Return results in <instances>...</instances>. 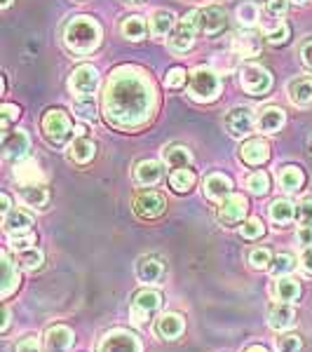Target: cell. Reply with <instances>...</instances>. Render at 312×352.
<instances>
[{"label":"cell","mask_w":312,"mask_h":352,"mask_svg":"<svg viewBox=\"0 0 312 352\" xmlns=\"http://www.w3.org/2000/svg\"><path fill=\"white\" fill-rule=\"evenodd\" d=\"M31 226H33V217L28 212H24V209H12V212L3 217V230L8 232L10 237L26 235V232H31Z\"/></svg>","instance_id":"obj_17"},{"label":"cell","mask_w":312,"mask_h":352,"mask_svg":"<svg viewBox=\"0 0 312 352\" xmlns=\"http://www.w3.org/2000/svg\"><path fill=\"white\" fill-rule=\"evenodd\" d=\"M162 305V296L153 289H141V292L134 294L132 308H129V315H132L134 324H146L153 315H157Z\"/></svg>","instance_id":"obj_7"},{"label":"cell","mask_w":312,"mask_h":352,"mask_svg":"<svg viewBox=\"0 0 312 352\" xmlns=\"http://www.w3.org/2000/svg\"><path fill=\"white\" fill-rule=\"evenodd\" d=\"M232 47H235V52L242 56H256L260 52V38L256 33L245 31V33H240V36H235Z\"/></svg>","instance_id":"obj_32"},{"label":"cell","mask_w":312,"mask_h":352,"mask_svg":"<svg viewBox=\"0 0 312 352\" xmlns=\"http://www.w3.org/2000/svg\"><path fill=\"white\" fill-rule=\"evenodd\" d=\"M19 254V263L24 265L26 270H38L43 268V252L38 247H28V249H21Z\"/></svg>","instance_id":"obj_41"},{"label":"cell","mask_w":312,"mask_h":352,"mask_svg":"<svg viewBox=\"0 0 312 352\" xmlns=\"http://www.w3.org/2000/svg\"><path fill=\"white\" fill-rule=\"evenodd\" d=\"M64 43L76 54H92L101 45V26L92 16H73L64 28Z\"/></svg>","instance_id":"obj_2"},{"label":"cell","mask_w":312,"mask_h":352,"mask_svg":"<svg viewBox=\"0 0 312 352\" xmlns=\"http://www.w3.org/2000/svg\"><path fill=\"white\" fill-rule=\"evenodd\" d=\"M174 26H177V16L169 12V10H157V12L151 16V36L157 38V41L167 38L169 33L174 31Z\"/></svg>","instance_id":"obj_26"},{"label":"cell","mask_w":312,"mask_h":352,"mask_svg":"<svg viewBox=\"0 0 312 352\" xmlns=\"http://www.w3.org/2000/svg\"><path fill=\"white\" fill-rule=\"evenodd\" d=\"M19 197L24 200V204L33 209H41L47 204L49 200V190L45 188L43 184H31V186H21L19 188Z\"/></svg>","instance_id":"obj_29"},{"label":"cell","mask_w":312,"mask_h":352,"mask_svg":"<svg viewBox=\"0 0 312 352\" xmlns=\"http://www.w3.org/2000/svg\"><path fill=\"white\" fill-rule=\"evenodd\" d=\"M188 82V71L186 68H172V71L167 73V78H164V85H167L169 89H177V87H183V85Z\"/></svg>","instance_id":"obj_47"},{"label":"cell","mask_w":312,"mask_h":352,"mask_svg":"<svg viewBox=\"0 0 312 352\" xmlns=\"http://www.w3.org/2000/svg\"><path fill=\"white\" fill-rule=\"evenodd\" d=\"M296 221L300 226H312V200H303L296 207Z\"/></svg>","instance_id":"obj_48"},{"label":"cell","mask_w":312,"mask_h":352,"mask_svg":"<svg viewBox=\"0 0 312 352\" xmlns=\"http://www.w3.org/2000/svg\"><path fill=\"white\" fill-rule=\"evenodd\" d=\"M162 162L167 164L169 169H181V167H190L192 164V155L186 146H167L162 151Z\"/></svg>","instance_id":"obj_28"},{"label":"cell","mask_w":312,"mask_h":352,"mask_svg":"<svg viewBox=\"0 0 312 352\" xmlns=\"http://www.w3.org/2000/svg\"><path fill=\"white\" fill-rule=\"evenodd\" d=\"M94 153H96V146H94V141L89 139V136H76V139H73V144L68 146L66 157L71 162H76V164H87L94 157Z\"/></svg>","instance_id":"obj_20"},{"label":"cell","mask_w":312,"mask_h":352,"mask_svg":"<svg viewBox=\"0 0 312 352\" xmlns=\"http://www.w3.org/2000/svg\"><path fill=\"white\" fill-rule=\"evenodd\" d=\"M232 192V181L225 174H209L204 179V195L214 202H221L223 197H228Z\"/></svg>","instance_id":"obj_19"},{"label":"cell","mask_w":312,"mask_h":352,"mask_svg":"<svg viewBox=\"0 0 312 352\" xmlns=\"http://www.w3.org/2000/svg\"><path fill=\"white\" fill-rule=\"evenodd\" d=\"M296 240L300 247L310 249L312 247V226H300L298 232H296Z\"/></svg>","instance_id":"obj_51"},{"label":"cell","mask_w":312,"mask_h":352,"mask_svg":"<svg viewBox=\"0 0 312 352\" xmlns=\"http://www.w3.org/2000/svg\"><path fill=\"white\" fill-rule=\"evenodd\" d=\"M129 3H139V0H129Z\"/></svg>","instance_id":"obj_61"},{"label":"cell","mask_w":312,"mask_h":352,"mask_svg":"<svg viewBox=\"0 0 312 352\" xmlns=\"http://www.w3.org/2000/svg\"><path fill=\"white\" fill-rule=\"evenodd\" d=\"M254 127H256L254 113L245 109V106H237V109H232L228 116H225V129H228V134L235 136V139H245V136L254 132Z\"/></svg>","instance_id":"obj_12"},{"label":"cell","mask_w":312,"mask_h":352,"mask_svg":"<svg viewBox=\"0 0 312 352\" xmlns=\"http://www.w3.org/2000/svg\"><path fill=\"white\" fill-rule=\"evenodd\" d=\"M164 195L157 190H144L134 197V214L139 219H157L164 214Z\"/></svg>","instance_id":"obj_11"},{"label":"cell","mask_w":312,"mask_h":352,"mask_svg":"<svg viewBox=\"0 0 312 352\" xmlns=\"http://www.w3.org/2000/svg\"><path fill=\"white\" fill-rule=\"evenodd\" d=\"M10 5H12V0H3V3H0V8H10Z\"/></svg>","instance_id":"obj_59"},{"label":"cell","mask_w":312,"mask_h":352,"mask_svg":"<svg viewBox=\"0 0 312 352\" xmlns=\"http://www.w3.org/2000/svg\"><path fill=\"white\" fill-rule=\"evenodd\" d=\"M228 24V16H225V10L216 8V5H209V8H202L197 10V26L204 36L214 38L219 36L221 31Z\"/></svg>","instance_id":"obj_14"},{"label":"cell","mask_w":312,"mask_h":352,"mask_svg":"<svg viewBox=\"0 0 312 352\" xmlns=\"http://www.w3.org/2000/svg\"><path fill=\"white\" fill-rule=\"evenodd\" d=\"M14 179L21 186H31V184H43V169L41 162L33 160V157H24V160L16 162L14 167Z\"/></svg>","instance_id":"obj_21"},{"label":"cell","mask_w":312,"mask_h":352,"mask_svg":"<svg viewBox=\"0 0 312 352\" xmlns=\"http://www.w3.org/2000/svg\"><path fill=\"white\" fill-rule=\"evenodd\" d=\"M265 12L270 16H285L289 12V0H268L265 3Z\"/></svg>","instance_id":"obj_50"},{"label":"cell","mask_w":312,"mask_h":352,"mask_svg":"<svg viewBox=\"0 0 312 352\" xmlns=\"http://www.w3.org/2000/svg\"><path fill=\"white\" fill-rule=\"evenodd\" d=\"M8 324H10V310L8 308H3V324H0V329H8Z\"/></svg>","instance_id":"obj_56"},{"label":"cell","mask_w":312,"mask_h":352,"mask_svg":"<svg viewBox=\"0 0 312 352\" xmlns=\"http://www.w3.org/2000/svg\"><path fill=\"white\" fill-rule=\"evenodd\" d=\"M188 94L190 99L207 104V101L219 99L221 94V78L214 68L197 66L188 73Z\"/></svg>","instance_id":"obj_3"},{"label":"cell","mask_w":312,"mask_h":352,"mask_svg":"<svg viewBox=\"0 0 312 352\" xmlns=\"http://www.w3.org/2000/svg\"><path fill=\"white\" fill-rule=\"evenodd\" d=\"M289 36H291V28H289V24H285V21H280L277 28H272V31L265 33V38H268L270 45H285V43H289Z\"/></svg>","instance_id":"obj_46"},{"label":"cell","mask_w":312,"mask_h":352,"mask_svg":"<svg viewBox=\"0 0 312 352\" xmlns=\"http://www.w3.org/2000/svg\"><path fill=\"white\" fill-rule=\"evenodd\" d=\"M16 352H43V348H41V343H38V338L28 336L21 340V343H16Z\"/></svg>","instance_id":"obj_52"},{"label":"cell","mask_w":312,"mask_h":352,"mask_svg":"<svg viewBox=\"0 0 312 352\" xmlns=\"http://www.w3.org/2000/svg\"><path fill=\"white\" fill-rule=\"evenodd\" d=\"M28 148H31V139L24 129H8L3 132V155L8 160H24Z\"/></svg>","instance_id":"obj_13"},{"label":"cell","mask_w":312,"mask_h":352,"mask_svg":"<svg viewBox=\"0 0 312 352\" xmlns=\"http://www.w3.org/2000/svg\"><path fill=\"white\" fill-rule=\"evenodd\" d=\"M96 352H141V340L127 329H113L104 336Z\"/></svg>","instance_id":"obj_9"},{"label":"cell","mask_w":312,"mask_h":352,"mask_svg":"<svg viewBox=\"0 0 312 352\" xmlns=\"http://www.w3.org/2000/svg\"><path fill=\"white\" fill-rule=\"evenodd\" d=\"M73 345V331L64 324H54L45 331V352H68Z\"/></svg>","instance_id":"obj_15"},{"label":"cell","mask_w":312,"mask_h":352,"mask_svg":"<svg viewBox=\"0 0 312 352\" xmlns=\"http://www.w3.org/2000/svg\"><path fill=\"white\" fill-rule=\"evenodd\" d=\"M164 265L157 256H144L136 263V275L144 285H157L162 280Z\"/></svg>","instance_id":"obj_22"},{"label":"cell","mask_w":312,"mask_h":352,"mask_svg":"<svg viewBox=\"0 0 312 352\" xmlns=\"http://www.w3.org/2000/svg\"><path fill=\"white\" fill-rule=\"evenodd\" d=\"M296 219V207L289 200H275L270 204V221L277 226H287Z\"/></svg>","instance_id":"obj_34"},{"label":"cell","mask_w":312,"mask_h":352,"mask_svg":"<svg viewBox=\"0 0 312 352\" xmlns=\"http://www.w3.org/2000/svg\"><path fill=\"white\" fill-rule=\"evenodd\" d=\"M293 3H298V5H305V3H310V0H293Z\"/></svg>","instance_id":"obj_60"},{"label":"cell","mask_w":312,"mask_h":352,"mask_svg":"<svg viewBox=\"0 0 312 352\" xmlns=\"http://www.w3.org/2000/svg\"><path fill=\"white\" fill-rule=\"evenodd\" d=\"M0 204H3V207H0V212H3V217H5V214L12 212V204H10V195H8V192H3V195H0Z\"/></svg>","instance_id":"obj_55"},{"label":"cell","mask_w":312,"mask_h":352,"mask_svg":"<svg viewBox=\"0 0 312 352\" xmlns=\"http://www.w3.org/2000/svg\"><path fill=\"white\" fill-rule=\"evenodd\" d=\"M0 261H3V280H0V296L8 298L10 294L19 287V270L14 268L12 258H10L8 252L0 254Z\"/></svg>","instance_id":"obj_25"},{"label":"cell","mask_w":312,"mask_h":352,"mask_svg":"<svg viewBox=\"0 0 312 352\" xmlns=\"http://www.w3.org/2000/svg\"><path fill=\"white\" fill-rule=\"evenodd\" d=\"M73 111H76L78 118H82V120H87V122L96 120V101H94V96L92 94H89V96H76V99H73Z\"/></svg>","instance_id":"obj_37"},{"label":"cell","mask_w":312,"mask_h":352,"mask_svg":"<svg viewBox=\"0 0 312 352\" xmlns=\"http://www.w3.org/2000/svg\"><path fill=\"white\" fill-rule=\"evenodd\" d=\"M249 209V202L245 195H240V192H230L228 197H223V200L219 202V212L216 217L223 226H235L240 223L242 219H245Z\"/></svg>","instance_id":"obj_10"},{"label":"cell","mask_w":312,"mask_h":352,"mask_svg":"<svg viewBox=\"0 0 312 352\" xmlns=\"http://www.w3.org/2000/svg\"><path fill=\"white\" fill-rule=\"evenodd\" d=\"M247 352H268V350H265L263 345H254V348H249Z\"/></svg>","instance_id":"obj_58"},{"label":"cell","mask_w":312,"mask_h":352,"mask_svg":"<svg viewBox=\"0 0 312 352\" xmlns=\"http://www.w3.org/2000/svg\"><path fill=\"white\" fill-rule=\"evenodd\" d=\"M155 85L141 68L120 66L111 73L104 92L106 120L120 129H136L153 118Z\"/></svg>","instance_id":"obj_1"},{"label":"cell","mask_w":312,"mask_h":352,"mask_svg":"<svg viewBox=\"0 0 312 352\" xmlns=\"http://www.w3.org/2000/svg\"><path fill=\"white\" fill-rule=\"evenodd\" d=\"M263 230H265V226L260 223L258 219H249L240 226V235L245 237V240H256V237L263 235Z\"/></svg>","instance_id":"obj_45"},{"label":"cell","mask_w":312,"mask_h":352,"mask_svg":"<svg viewBox=\"0 0 312 352\" xmlns=\"http://www.w3.org/2000/svg\"><path fill=\"white\" fill-rule=\"evenodd\" d=\"M258 19H260V8L256 3H242L240 8H237V21L245 28L256 26Z\"/></svg>","instance_id":"obj_38"},{"label":"cell","mask_w":312,"mask_h":352,"mask_svg":"<svg viewBox=\"0 0 312 352\" xmlns=\"http://www.w3.org/2000/svg\"><path fill=\"white\" fill-rule=\"evenodd\" d=\"M277 181H280V188L287 190V192H296L303 188L305 184V174L300 172L298 167L289 164V167H282L280 174H277Z\"/></svg>","instance_id":"obj_30"},{"label":"cell","mask_w":312,"mask_h":352,"mask_svg":"<svg viewBox=\"0 0 312 352\" xmlns=\"http://www.w3.org/2000/svg\"><path fill=\"white\" fill-rule=\"evenodd\" d=\"M285 120H287L285 111L277 109V106H268V109H260L258 111L256 127L260 129V132H265V134H275L277 129H282Z\"/></svg>","instance_id":"obj_24"},{"label":"cell","mask_w":312,"mask_h":352,"mask_svg":"<svg viewBox=\"0 0 312 352\" xmlns=\"http://www.w3.org/2000/svg\"><path fill=\"white\" fill-rule=\"evenodd\" d=\"M249 263H252V268H256V270H265V268L270 270V265H272L270 249H265V247L254 249V252L249 254Z\"/></svg>","instance_id":"obj_42"},{"label":"cell","mask_w":312,"mask_h":352,"mask_svg":"<svg viewBox=\"0 0 312 352\" xmlns=\"http://www.w3.org/2000/svg\"><path fill=\"white\" fill-rule=\"evenodd\" d=\"M41 129H43V136L47 139L49 146H64L73 134V122L68 118L66 111L61 109H49L45 111L43 120H41Z\"/></svg>","instance_id":"obj_4"},{"label":"cell","mask_w":312,"mask_h":352,"mask_svg":"<svg viewBox=\"0 0 312 352\" xmlns=\"http://www.w3.org/2000/svg\"><path fill=\"white\" fill-rule=\"evenodd\" d=\"M73 132H76V136H87V127H85V124H76Z\"/></svg>","instance_id":"obj_57"},{"label":"cell","mask_w":312,"mask_h":352,"mask_svg":"<svg viewBox=\"0 0 312 352\" xmlns=\"http://www.w3.org/2000/svg\"><path fill=\"white\" fill-rule=\"evenodd\" d=\"M10 244H12L14 252H21V249H28V247H33V244H36V235H33V232H26V235H14V237H10Z\"/></svg>","instance_id":"obj_49"},{"label":"cell","mask_w":312,"mask_h":352,"mask_svg":"<svg viewBox=\"0 0 312 352\" xmlns=\"http://www.w3.org/2000/svg\"><path fill=\"white\" fill-rule=\"evenodd\" d=\"M197 31H200V26H197V10H192L186 16H181L177 26H174V31L169 33V47L174 52H188L192 43H195Z\"/></svg>","instance_id":"obj_5"},{"label":"cell","mask_w":312,"mask_h":352,"mask_svg":"<svg viewBox=\"0 0 312 352\" xmlns=\"http://www.w3.org/2000/svg\"><path fill=\"white\" fill-rule=\"evenodd\" d=\"M19 116H21L19 106H14V104H3V106H0V129H3V132H8V127H10V124H12L14 120H19Z\"/></svg>","instance_id":"obj_44"},{"label":"cell","mask_w":312,"mask_h":352,"mask_svg":"<svg viewBox=\"0 0 312 352\" xmlns=\"http://www.w3.org/2000/svg\"><path fill=\"white\" fill-rule=\"evenodd\" d=\"M186 329V322L183 317L177 315V312H167V315H162L160 320H157V336L164 338V340H177L181 333H183Z\"/></svg>","instance_id":"obj_23"},{"label":"cell","mask_w":312,"mask_h":352,"mask_svg":"<svg viewBox=\"0 0 312 352\" xmlns=\"http://www.w3.org/2000/svg\"><path fill=\"white\" fill-rule=\"evenodd\" d=\"M300 268H303V272H308V275H312V247L305 249L303 256H300Z\"/></svg>","instance_id":"obj_53"},{"label":"cell","mask_w":312,"mask_h":352,"mask_svg":"<svg viewBox=\"0 0 312 352\" xmlns=\"http://www.w3.org/2000/svg\"><path fill=\"white\" fill-rule=\"evenodd\" d=\"M120 31H122V36L127 38V41H134V43L141 41V38L146 36V21H144V16H139V14L124 16Z\"/></svg>","instance_id":"obj_35"},{"label":"cell","mask_w":312,"mask_h":352,"mask_svg":"<svg viewBox=\"0 0 312 352\" xmlns=\"http://www.w3.org/2000/svg\"><path fill=\"white\" fill-rule=\"evenodd\" d=\"M268 324L270 329H275V331H287V329H291L296 324V312L289 303H275L268 312Z\"/></svg>","instance_id":"obj_18"},{"label":"cell","mask_w":312,"mask_h":352,"mask_svg":"<svg viewBox=\"0 0 312 352\" xmlns=\"http://www.w3.org/2000/svg\"><path fill=\"white\" fill-rule=\"evenodd\" d=\"M99 87V71L92 64H80L73 68L71 78H68V89L76 96H89Z\"/></svg>","instance_id":"obj_8"},{"label":"cell","mask_w":312,"mask_h":352,"mask_svg":"<svg viewBox=\"0 0 312 352\" xmlns=\"http://www.w3.org/2000/svg\"><path fill=\"white\" fill-rule=\"evenodd\" d=\"M289 99L293 106H308L312 104V80L308 78H298L289 85Z\"/></svg>","instance_id":"obj_31"},{"label":"cell","mask_w":312,"mask_h":352,"mask_svg":"<svg viewBox=\"0 0 312 352\" xmlns=\"http://www.w3.org/2000/svg\"><path fill=\"white\" fill-rule=\"evenodd\" d=\"M293 268H296V258H293V254H280V256L272 258L270 272L275 277H287L289 272H293Z\"/></svg>","instance_id":"obj_39"},{"label":"cell","mask_w":312,"mask_h":352,"mask_svg":"<svg viewBox=\"0 0 312 352\" xmlns=\"http://www.w3.org/2000/svg\"><path fill=\"white\" fill-rule=\"evenodd\" d=\"M300 56H303V64L312 68V41L303 45V50H300Z\"/></svg>","instance_id":"obj_54"},{"label":"cell","mask_w":312,"mask_h":352,"mask_svg":"<svg viewBox=\"0 0 312 352\" xmlns=\"http://www.w3.org/2000/svg\"><path fill=\"white\" fill-rule=\"evenodd\" d=\"M272 294H275V298L282 300V303H293V300L300 296V285L289 280V277H277L275 287H272Z\"/></svg>","instance_id":"obj_33"},{"label":"cell","mask_w":312,"mask_h":352,"mask_svg":"<svg viewBox=\"0 0 312 352\" xmlns=\"http://www.w3.org/2000/svg\"><path fill=\"white\" fill-rule=\"evenodd\" d=\"M270 157V146L263 139H249L240 148V160L249 167H258Z\"/></svg>","instance_id":"obj_16"},{"label":"cell","mask_w":312,"mask_h":352,"mask_svg":"<svg viewBox=\"0 0 312 352\" xmlns=\"http://www.w3.org/2000/svg\"><path fill=\"white\" fill-rule=\"evenodd\" d=\"M247 188L254 192V195H268L270 190V176L265 172H254L247 176Z\"/></svg>","instance_id":"obj_40"},{"label":"cell","mask_w":312,"mask_h":352,"mask_svg":"<svg viewBox=\"0 0 312 352\" xmlns=\"http://www.w3.org/2000/svg\"><path fill=\"white\" fill-rule=\"evenodd\" d=\"M277 352H300L303 350V340L296 333H289V336H280L275 340Z\"/></svg>","instance_id":"obj_43"},{"label":"cell","mask_w":312,"mask_h":352,"mask_svg":"<svg viewBox=\"0 0 312 352\" xmlns=\"http://www.w3.org/2000/svg\"><path fill=\"white\" fill-rule=\"evenodd\" d=\"M134 176L139 186H155L162 179V164L155 160H144L136 164Z\"/></svg>","instance_id":"obj_27"},{"label":"cell","mask_w":312,"mask_h":352,"mask_svg":"<svg viewBox=\"0 0 312 352\" xmlns=\"http://www.w3.org/2000/svg\"><path fill=\"white\" fill-rule=\"evenodd\" d=\"M169 184H172V188L177 192H188L195 186V172L190 167L174 169L172 176H169Z\"/></svg>","instance_id":"obj_36"},{"label":"cell","mask_w":312,"mask_h":352,"mask_svg":"<svg viewBox=\"0 0 312 352\" xmlns=\"http://www.w3.org/2000/svg\"><path fill=\"white\" fill-rule=\"evenodd\" d=\"M240 85H242V89L252 96L268 94L270 87H272V76L265 66L245 64L240 68Z\"/></svg>","instance_id":"obj_6"}]
</instances>
